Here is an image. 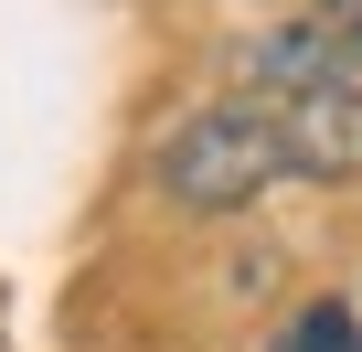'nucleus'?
Listing matches in <instances>:
<instances>
[{
  "label": "nucleus",
  "instance_id": "obj_1",
  "mask_svg": "<svg viewBox=\"0 0 362 352\" xmlns=\"http://www.w3.org/2000/svg\"><path fill=\"white\" fill-rule=\"evenodd\" d=\"M149 182H160V203H181V214H245V203H267L277 182H298V171H288L277 107L235 86V96L192 107V118L149 149Z\"/></svg>",
  "mask_w": 362,
  "mask_h": 352
},
{
  "label": "nucleus",
  "instance_id": "obj_2",
  "mask_svg": "<svg viewBox=\"0 0 362 352\" xmlns=\"http://www.w3.org/2000/svg\"><path fill=\"white\" fill-rule=\"evenodd\" d=\"M267 107H277V139H288V171H298V182H362V86L267 96Z\"/></svg>",
  "mask_w": 362,
  "mask_h": 352
},
{
  "label": "nucleus",
  "instance_id": "obj_3",
  "mask_svg": "<svg viewBox=\"0 0 362 352\" xmlns=\"http://www.w3.org/2000/svg\"><path fill=\"white\" fill-rule=\"evenodd\" d=\"M277 352H362V310H351V299H309V310L277 331Z\"/></svg>",
  "mask_w": 362,
  "mask_h": 352
},
{
  "label": "nucleus",
  "instance_id": "obj_4",
  "mask_svg": "<svg viewBox=\"0 0 362 352\" xmlns=\"http://www.w3.org/2000/svg\"><path fill=\"white\" fill-rule=\"evenodd\" d=\"M309 11H320V22H330V33H341V43L362 54V0H309Z\"/></svg>",
  "mask_w": 362,
  "mask_h": 352
}]
</instances>
